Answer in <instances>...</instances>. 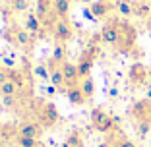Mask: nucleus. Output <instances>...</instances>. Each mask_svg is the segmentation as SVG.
Listing matches in <instances>:
<instances>
[{"instance_id":"1","label":"nucleus","mask_w":151,"mask_h":147,"mask_svg":"<svg viewBox=\"0 0 151 147\" xmlns=\"http://www.w3.org/2000/svg\"><path fill=\"white\" fill-rule=\"evenodd\" d=\"M118 27H120V39L116 49L124 54H130V50L136 45V29H134L132 23L124 22V19H118Z\"/></svg>"},{"instance_id":"2","label":"nucleus","mask_w":151,"mask_h":147,"mask_svg":"<svg viewBox=\"0 0 151 147\" xmlns=\"http://www.w3.org/2000/svg\"><path fill=\"white\" fill-rule=\"evenodd\" d=\"M91 126L97 130L99 134H112L116 128V122L111 114H107L101 108H93L91 110Z\"/></svg>"},{"instance_id":"3","label":"nucleus","mask_w":151,"mask_h":147,"mask_svg":"<svg viewBox=\"0 0 151 147\" xmlns=\"http://www.w3.org/2000/svg\"><path fill=\"white\" fill-rule=\"evenodd\" d=\"M4 39L8 43H12L14 47H18V49H29L35 37L27 29H22V27H8V31L4 33Z\"/></svg>"},{"instance_id":"4","label":"nucleus","mask_w":151,"mask_h":147,"mask_svg":"<svg viewBox=\"0 0 151 147\" xmlns=\"http://www.w3.org/2000/svg\"><path fill=\"white\" fill-rule=\"evenodd\" d=\"M52 35H54V41H56V43H62V45H66L68 41H72V37H74V29H72L68 18L56 19V22H54Z\"/></svg>"},{"instance_id":"5","label":"nucleus","mask_w":151,"mask_h":147,"mask_svg":"<svg viewBox=\"0 0 151 147\" xmlns=\"http://www.w3.org/2000/svg\"><path fill=\"white\" fill-rule=\"evenodd\" d=\"M18 136H23V138H33V139H41V136L45 134V126L41 124L39 120H25L23 124L18 126L16 130Z\"/></svg>"},{"instance_id":"6","label":"nucleus","mask_w":151,"mask_h":147,"mask_svg":"<svg viewBox=\"0 0 151 147\" xmlns=\"http://www.w3.org/2000/svg\"><path fill=\"white\" fill-rule=\"evenodd\" d=\"M120 39V27H118V19H111L109 23H105V27L101 29V41L107 43L111 47L118 45Z\"/></svg>"},{"instance_id":"7","label":"nucleus","mask_w":151,"mask_h":147,"mask_svg":"<svg viewBox=\"0 0 151 147\" xmlns=\"http://www.w3.org/2000/svg\"><path fill=\"white\" fill-rule=\"evenodd\" d=\"M37 120L45 126V128H50L58 122V110H56V105L52 103H45L43 107L39 110V116H37Z\"/></svg>"},{"instance_id":"8","label":"nucleus","mask_w":151,"mask_h":147,"mask_svg":"<svg viewBox=\"0 0 151 147\" xmlns=\"http://www.w3.org/2000/svg\"><path fill=\"white\" fill-rule=\"evenodd\" d=\"M62 68V74H64V80H66V89L68 87H76V85H80L81 81V76L80 72H78V64H72V62H62L60 64Z\"/></svg>"},{"instance_id":"9","label":"nucleus","mask_w":151,"mask_h":147,"mask_svg":"<svg viewBox=\"0 0 151 147\" xmlns=\"http://www.w3.org/2000/svg\"><path fill=\"white\" fill-rule=\"evenodd\" d=\"M54 0H35V14L41 22L49 23L50 18L54 16Z\"/></svg>"},{"instance_id":"10","label":"nucleus","mask_w":151,"mask_h":147,"mask_svg":"<svg viewBox=\"0 0 151 147\" xmlns=\"http://www.w3.org/2000/svg\"><path fill=\"white\" fill-rule=\"evenodd\" d=\"M128 76H130V81H132L134 85H143L149 80V70H147L142 62H136V64H132Z\"/></svg>"},{"instance_id":"11","label":"nucleus","mask_w":151,"mask_h":147,"mask_svg":"<svg viewBox=\"0 0 151 147\" xmlns=\"http://www.w3.org/2000/svg\"><path fill=\"white\" fill-rule=\"evenodd\" d=\"M112 8H114V6H112L111 0H97V2L91 4V8H89V10H91V14H93L95 19H97V18H107Z\"/></svg>"},{"instance_id":"12","label":"nucleus","mask_w":151,"mask_h":147,"mask_svg":"<svg viewBox=\"0 0 151 147\" xmlns=\"http://www.w3.org/2000/svg\"><path fill=\"white\" fill-rule=\"evenodd\" d=\"M49 70H50V83H52L54 87H66V80H64V74H62L60 64H56V62L50 60Z\"/></svg>"},{"instance_id":"13","label":"nucleus","mask_w":151,"mask_h":147,"mask_svg":"<svg viewBox=\"0 0 151 147\" xmlns=\"http://www.w3.org/2000/svg\"><path fill=\"white\" fill-rule=\"evenodd\" d=\"M23 29H27V31L31 33L33 37L41 35V31H43V22H41L39 18H37V14H27V18H25V27Z\"/></svg>"},{"instance_id":"14","label":"nucleus","mask_w":151,"mask_h":147,"mask_svg":"<svg viewBox=\"0 0 151 147\" xmlns=\"http://www.w3.org/2000/svg\"><path fill=\"white\" fill-rule=\"evenodd\" d=\"M64 93H66V99L72 103V105H83V103H87V97L83 95V91H81L80 85H76V87H68Z\"/></svg>"},{"instance_id":"15","label":"nucleus","mask_w":151,"mask_h":147,"mask_svg":"<svg viewBox=\"0 0 151 147\" xmlns=\"http://www.w3.org/2000/svg\"><path fill=\"white\" fill-rule=\"evenodd\" d=\"M70 4L72 0H54V16H56V19H64L68 18V12H70Z\"/></svg>"},{"instance_id":"16","label":"nucleus","mask_w":151,"mask_h":147,"mask_svg":"<svg viewBox=\"0 0 151 147\" xmlns=\"http://www.w3.org/2000/svg\"><path fill=\"white\" fill-rule=\"evenodd\" d=\"M134 16H138V18L145 19V18H151V4L145 2V0H139L134 4Z\"/></svg>"},{"instance_id":"17","label":"nucleus","mask_w":151,"mask_h":147,"mask_svg":"<svg viewBox=\"0 0 151 147\" xmlns=\"http://www.w3.org/2000/svg\"><path fill=\"white\" fill-rule=\"evenodd\" d=\"M22 95H2V107L6 110H16L18 107H22Z\"/></svg>"},{"instance_id":"18","label":"nucleus","mask_w":151,"mask_h":147,"mask_svg":"<svg viewBox=\"0 0 151 147\" xmlns=\"http://www.w3.org/2000/svg\"><path fill=\"white\" fill-rule=\"evenodd\" d=\"M50 60H52V62H56V64L66 62V45H62V43L54 45V50H52V56H50Z\"/></svg>"},{"instance_id":"19","label":"nucleus","mask_w":151,"mask_h":147,"mask_svg":"<svg viewBox=\"0 0 151 147\" xmlns=\"http://www.w3.org/2000/svg\"><path fill=\"white\" fill-rule=\"evenodd\" d=\"M114 6H116V10H118L120 16H124V18L134 16V4L130 2V0H118Z\"/></svg>"},{"instance_id":"20","label":"nucleus","mask_w":151,"mask_h":147,"mask_svg":"<svg viewBox=\"0 0 151 147\" xmlns=\"http://www.w3.org/2000/svg\"><path fill=\"white\" fill-rule=\"evenodd\" d=\"M111 143H112V147H138L136 143L132 141V139L124 138L122 134H112V138H111Z\"/></svg>"},{"instance_id":"21","label":"nucleus","mask_w":151,"mask_h":147,"mask_svg":"<svg viewBox=\"0 0 151 147\" xmlns=\"http://www.w3.org/2000/svg\"><path fill=\"white\" fill-rule=\"evenodd\" d=\"M80 87H81V91H83V95L87 97V101L91 97H93V93H95V83H93V80L91 77H83V80L80 81Z\"/></svg>"},{"instance_id":"22","label":"nucleus","mask_w":151,"mask_h":147,"mask_svg":"<svg viewBox=\"0 0 151 147\" xmlns=\"http://www.w3.org/2000/svg\"><path fill=\"white\" fill-rule=\"evenodd\" d=\"M16 138V145L18 147H43L39 139H33V138H23V136H14Z\"/></svg>"},{"instance_id":"23","label":"nucleus","mask_w":151,"mask_h":147,"mask_svg":"<svg viewBox=\"0 0 151 147\" xmlns=\"http://www.w3.org/2000/svg\"><path fill=\"white\" fill-rule=\"evenodd\" d=\"M33 76L39 77V80H50L49 64H39V66H35V68H33Z\"/></svg>"},{"instance_id":"24","label":"nucleus","mask_w":151,"mask_h":147,"mask_svg":"<svg viewBox=\"0 0 151 147\" xmlns=\"http://www.w3.org/2000/svg\"><path fill=\"white\" fill-rule=\"evenodd\" d=\"M66 143L70 147H83V141H81V136L78 132H72L70 136L66 138Z\"/></svg>"},{"instance_id":"25","label":"nucleus","mask_w":151,"mask_h":147,"mask_svg":"<svg viewBox=\"0 0 151 147\" xmlns=\"http://www.w3.org/2000/svg\"><path fill=\"white\" fill-rule=\"evenodd\" d=\"M14 12H25L29 8V0H10Z\"/></svg>"},{"instance_id":"26","label":"nucleus","mask_w":151,"mask_h":147,"mask_svg":"<svg viewBox=\"0 0 151 147\" xmlns=\"http://www.w3.org/2000/svg\"><path fill=\"white\" fill-rule=\"evenodd\" d=\"M10 77V74H8V70H4V68H2V70H0V85L4 83L6 80H8Z\"/></svg>"},{"instance_id":"27","label":"nucleus","mask_w":151,"mask_h":147,"mask_svg":"<svg viewBox=\"0 0 151 147\" xmlns=\"http://www.w3.org/2000/svg\"><path fill=\"white\" fill-rule=\"evenodd\" d=\"M95 147H112V143H111V139H107V141L99 143V145H95Z\"/></svg>"},{"instance_id":"28","label":"nucleus","mask_w":151,"mask_h":147,"mask_svg":"<svg viewBox=\"0 0 151 147\" xmlns=\"http://www.w3.org/2000/svg\"><path fill=\"white\" fill-rule=\"evenodd\" d=\"M60 147H70V145H68V143H66V141H64V143H62V145H60Z\"/></svg>"},{"instance_id":"29","label":"nucleus","mask_w":151,"mask_h":147,"mask_svg":"<svg viewBox=\"0 0 151 147\" xmlns=\"http://www.w3.org/2000/svg\"><path fill=\"white\" fill-rule=\"evenodd\" d=\"M81 2H85V4H89V2H91V0H81Z\"/></svg>"},{"instance_id":"30","label":"nucleus","mask_w":151,"mask_h":147,"mask_svg":"<svg viewBox=\"0 0 151 147\" xmlns=\"http://www.w3.org/2000/svg\"><path fill=\"white\" fill-rule=\"evenodd\" d=\"M12 147H18V145H12Z\"/></svg>"}]
</instances>
